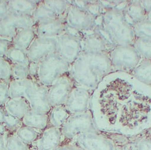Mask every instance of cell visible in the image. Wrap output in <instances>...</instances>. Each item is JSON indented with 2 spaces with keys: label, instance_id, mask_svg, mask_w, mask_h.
I'll use <instances>...</instances> for the list:
<instances>
[{
  "label": "cell",
  "instance_id": "603a6c76",
  "mask_svg": "<svg viewBox=\"0 0 151 150\" xmlns=\"http://www.w3.org/2000/svg\"><path fill=\"white\" fill-rule=\"evenodd\" d=\"M124 11L125 15L132 20V23L147 19V13L143 9L139 1H127Z\"/></svg>",
  "mask_w": 151,
  "mask_h": 150
},
{
  "label": "cell",
  "instance_id": "52a82bcc",
  "mask_svg": "<svg viewBox=\"0 0 151 150\" xmlns=\"http://www.w3.org/2000/svg\"><path fill=\"white\" fill-rule=\"evenodd\" d=\"M36 25L32 15L9 12L0 20V38L12 41L19 30L35 27Z\"/></svg>",
  "mask_w": 151,
  "mask_h": 150
},
{
  "label": "cell",
  "instance_id": "7bdbcfd3",
  "mask_svg": "<svg viewBox=\"0 0 151 150\" xmlns=\"http://www.w3.org/2000/svg\"><path fill=\"white\" fill-rule=\"evenodd\" d=\"M5 135L0 134V150H5Z\"/></svg>",
  "mask_w": 151,
  "mask_h": 150
},
{
  "label": "cell",
  "instance_id": "8fae6325",
  "mask_svg": "<svg viewBox=\"0 0 151 150\" xmlns=\"http://www.w3.org/2000/svg\"><path fill=\"white\" fill-rule=\"evenodd\" d=\"M91 91L76 84L64 105L71 115L88 111Z\"/></svg>",
  "mask_w": 151,
  "mask_h": 150
},
{
  "label": "cell",
  "instance_id": "3957f363",
  "mask_svg": "<svg viewBox=\"0 0 151 150\" xmlns=\"http://www.w3.org/2000/svg\"><path fill=\"white\" fill-rule=\"evenodd\" d=\"M70 66L57 53L50 54L38 63V82L49 88L63 74L69 72Z\"/></svg>",
  "mask_w": 151,
  "mask_h": 150
},
{
  "label": "cell",
  "instance_id": "4fadbf2b",
  "mask_svg": "<svg viewBox=\"0 0 151 150\" xmlns=\"http://www.w3.org/2000/svg\"><path fill=\"white\" fill-rule=\"evenodd\" d=\"M56 46V38L37 36L26 51L29 60L39 63L47 56L55 52Z\"/></svg>",
  "mask_w": 151,
  "mask_h": 150
},
{
  "label": "cell",
  "instance_id": "4316f807",
  "mask_svg": "<svg viewBox=\"0 0 151 150\" xmlns=\"http://www.w3.org/2000/svg\"><path fill=\"white\" fill-rule=\"evenodd\" d=\"M0 123L5 127L7 132L15 133L16 130L22 125V120L9 114L4 107L0 110Z\"/></svg>",
  "mask_w": 151,
  "mask_h": 150
},
{
  "label": "cell",
  "instance_id": "d590c367",
  "mask_svg": "<svg viewBox=\"0 0 151 150\" xmlns=\"http://www.w3.org/2000/svg\"><path fill=\"white\" fill-rule=\"evenodd\" d=\"M10 80L0 81V107H4L10 98L9 83Z\"/></svg>",
  "mask_w": 151,
  "mask_h": 150
},
{
  "label": "cell",
  "instance_id": "d4e9b609",
  "mask_svg": "<svg viewBox=\"0 0 151 150\" xmlns=\"http://www.w3.org/2000/svg\"><path fill=\"white\" fill-rule=\"evenodd\" d=\"M40 130L23 125L18 129L15 133L16 136L28 146L35 143L41 135Z\"/></svg>",
  "mask_w": 151,
  "mask_h": 150
},
{
  "label": "cell",
  "instance_id": "277c9868",
  "mask_svg": "<svg viewBox=\"0 0 151 150\" xmlns=\"http://www.w3.org/2000/svg\"><path fill=\"white\" fill-rule=\"evenodd\" d=\"M84 35L68 26L65 33L56 38L55 53L71 65L82 52V38Z\"/></svg>",
  "mask_w": 151,
  "mask_h": 150
},
{
  "label": "cell",
  "instance_id": "74e56055",
  "mask_svg": "<svg viewBox=\"0 0 151 150\" xmlns=\"http://www.w3.org/2000/svg\"><path fill=\"white\" fill-rule=\"evenodd\" d=\"M29 75L31 79L38 82V63L30 62L28 65Z\"/></svg>",
  "mask_w": 151,
  "mask_h": 150
},
{
  "label": "cell",
  "instance_id": "4dcf8cb0",
  "mask_svg": "<svg viewBox=\"0 0 151 150\" xmlns=\"http://www.w3.org/2000/svg\"><path fill=\"white\" fill-rule=\"evenodd\" d=\"M140 57L144 59H151V40L136 38L132 44Z\"/></svg>",
  "mask_w": 151,
  "mask_h": 150
},
{
  "label": "cell",
  "instance_id": "7a4b0ae2",
  "mask_svg": "<svg viewBox=\"0 0 151 150\" xmlns=\"http://www.w3.org/2000/svg\"><path fill=\"white\" fill-rule=\"evenodd\" d=\"M124 9L116 8L105 11L98 25L114 46L132 45L136 38Z\"/></svg>",
  "mask_w": 151,
  "mask_h": 150
},
{
  "label": "cell",
  "instance_id": "bcb514c9",
  "mask_svg": "<svg viewBox=\"0 0 151 150\" xmlns=\"http://www.w3.org/2000/svg\"><path fill=\"white\" fill-rule=\"evenodd\" d=\"M2 107H0V110H1V108H2Z\"/></svg>",
  "mask_w": 151,
  "mask_h": 150
},
{
  "label": "cell",
  "instance_id": "9c48e42d",
  "mask_svg": "<svg viewBox=\"0 0 151 150\" xmlns=\"http://www.w3.org/2000/svg\"><path fill=\"white\" fill-rule=\"evenodd\" d=\"M76 85L70 71L63 74L48 88V102L51 107L64 105Z\"/></svg>",
  "mask_w": 151,
  "mask_h": 150
},
{
  "label": "cell",
  "instance_id": "e0dca14e",
  "mask_svg": "<svg viewBox=\"0 0 151 150\" xmlns=\"http://www.w3.org/2000/svg\"><path fill=\"white\" fill-rule=\"evenodd\" d=\"M21 120L24 125L43 131L48 128L49 115L47 113L31 110Z\"/></svg>",
  "mask_w": 151,
  "mask_h": 150
},
{
  "label": "cell",
  "instance_id": "484cf974",
  "mask_svg": "<svg viewBox=\"0 0 151 150\" xmlns=\"http://www.w3.org/2000/svg\"><path fill=\"white\" fill-rule=\"evenodd\" d=\"M5 58L11 64L28 66L30 60L26 51L12 46L6 55Z\"/></svg>",
  "mask_w": 151,
  "mask_h": 150
},
{
  "label": "cell",
  "instance_id": "f546056e",
  "mask_svg": "<svg viewBox=\"0 0 151 150\" xmlns=\"http://www.w3.org/2000/svg\"><path fill=\"white\" fill-rule=\"evenodd\" d=\"M132 25L136 38L151 40V21L146 19Z\"/></svg>",
  "mask_w": 151,
  "mask_h": 150
},
{
  "label": "cell",
  "instance_id": "7c38bea8",
  "mask_svg": "<svg viewBox=\"0 0 151 150\" xmlns=\"http://www.w3.org/2000/svg\"><path fill=\"white\" fill-rule=\"evenodd\" d=\"M48 87L35 81L28 91L25 98L29 102L31 110L49 113L52 109L48 99Z\"/></svg>",
  "mask_w": 151,
  "mask_h": 150
},
{
  "label": "cell",
  "instance_id": "b9f144b4",
  "mask_svg": "<svg viewBox=\"0 0 151 150\" xmlns=\"http://www.w3.org/2000/svg\"><path fill=\"white\" fill-rule=\"evenodd\" d=\"M139 1L143 9H144L147 14L148 12H149L151 10V1Z\"/></svg>",
  "mask_w": 151,
  "mask_h": 150
},
{
  "label": "cell",
  "instance_id": "83f0119b",
  "mask_svg": "<svg viewBox=\"0 0 151 150\" xmlns=\"http://www.w3.org/2000/svg\"><path fill=\"white\" fill-rule=\"evenodd\" d=\"M36 24L41 21L49 19L58 18L57 15L47 6L45 5L43 1H40L32 15Z\"/></svg>",
  "mask_w": 151,
  "mask_h": 150
},
{
  "label": "cell",
  "instance_id": "9a60e30c",
  "mask_svg": "<svg viewBox=\"0 0 151 150\" xmlns=\"http://www.w3.org/2000/svg\"><path fill=\"white\" fill-rule=\"evenodd\" d=\"M62 136L60 128H47L35 142L36 143L35 150H55L59 146Z\"/></svg>",
  "mask_w": 151,
  "mask_h": 150
},
{
  "label": "cell",
  "instance_id": "2e32d148",
  "mask_svg": "<svg viewBox=\"0 0 151 150\" xmlns=\"http://www.w3.org/2000/svg\"><path fill=\"white\" fill-rule=\"evenodd\" d=\"M76 143L83 150H109L108 144L97 133H86L76 136Z\"/></svg>",
  "mask_w": 151,
  "mask_h": 150
},
{
  "label": "cell",
  "instance_id": "d6986e66",
  "mask_svg": "<svg viewBox=\"0 0 151 150\" xmlns=\"http://www.w3.org/2000/svg\"><path fill=\"white\" fill-rule=\"evenodd\" d=\"M35 27L19 30L12 40L14 47L27 51L37 37Z\"/></svg>",
  "mask_w": 151,
  "mask_h": 150
},
{
  "label": "cell",
  "instance_id": "cb8c5ba5",
  "mask_svg": "<svg viewBox=\"0 0 151 150\" xmlns=\"http://www.w3.org/2000/svg\"><path fill=\"white\" fill-rule=\"evenodd\" d=\"M139 81L151 85V59H144L132 72Z\"/></svg>",
  "mask_w": 151,
  "mask_h": 150
},
{
  "label": "cell",
  "instance_id": "1f68e13d",
  "mask_svg": "<svg viewBox=\"0 0 151 150\" xmlns=\"http://www.w3.org/2000/svg\"><path fill=\"white\" fill-rule=\"evenodd\" d=\"M5 150H30L29 146L20 140L15 133H6Z\"/></svg>",
  "mask_w": 151,
  "mask_h": 150
},
{
  "label": "cell",
  "instance_id": "e575fe53",
  "mask_svg": "<svg viewBox=\"0 0 151 150\" xmlns=\"http://www.w3.org/2000/svg\"><path fill=\"white\" fill-rule=\"evenodd\" d=\"M12 64L4 58H0V81L11 80Z\"/></svg>",
  "mask_w": 151,
  "mask_h": 150
},
{
  "label": "cell",
  "instance_id": "7402d4cb",
  "mask_svg": "<svg viewBox=\"0 0 151 150\" xmlns=\"http://www.w3.org/2000/svg\"><path fill=\"white\" fill-rule=\"evenodd\" d=\"M50 127L61 128L71 114L64 105L52 107L48 113Z\"/></svg>",
  "mask_w": 151,
  "mask_h": 150
},
{
  "label": "cell",
  "instance_id": "ee69618b",
  "mask_svg": "<svg viewBox=\"0 0 151 150\" xmlns=\"http://www.w3.org/2000/svg\"><path fill=\"white\" fill-rule=\"evenodd\" d=\"M7 133V130L6 129L5 126L2 123H0V134L4 135Z\"/></svg>",
  "mask_w": 151,
  "mask_h": 150
},
{
  "label": "cell",
  "instance_id": "ac0fdd59",
  "mask_svg": "<svg viewBox=\"0 0 151 150\" xmlns=\"http://www.w3.org/2000/svg\"><path fill=\"white\" fill-rule=\"evenodd\" d=\"M4 108L9 114L21 120L31 110L29 102L25 97L10 98Z\"/></svg>",
  "mask_w": 151,
  "mask_h": 150
},
{
  "label": "cell",
  "instance_id": "ba28073f",
  "mask_svg": "<svg viewBox=\"0 0 151 150\" xmlns=\"http://www.w3.org/2000/svg\"><path fill=\"white\" fill-rule=\"evenodd\" d=\"M97 20L85 9L78 7L70 2L65 16V21L69 28L82 33L92 31L98 25Z\"/></svg>",
  "mask_w": 151,
  "mask_h": 150
},
{
  "label": "cell",
  "instance_id": "5b68a950",
  "mask_svg": "<svg viewBox=\"0 0 151 150\" xmlns=\"http://www.w3.org/2000/svg\"><path fill=\"white\" fill-rule=\"evenodd\" d=\"M60 128L62 136L67 139L75 138L83 133L98 131L92 114L89 111L70 116Z\"/></svg>",
  "mask_w": 151,
  "mask_h": 150
},
{
  "label": "cell",
  "instance_id": "8992f818",
  "mask_svg": "<svg viewBox=\"0 0 151 150\" xmlns=\"http://www.w3.org/2000/svg\"><path fill=\"white\" fill-rule=\"evenodd\" d=\"M113 69L133 71L140 63L141 57L132 45L113 47L108 52Z\"/></svg>",
  "mask_w": 151,
  "mask_h": 150
},
{
  "label": "cell",
  "instance_id": "30bf717a",
  "mask_svg": "<svg viewBox=\"0 0 151 150\" xmlns=\"http://www.w3.org/2000/svg\"><path fill=\"white\" fill-rule=\"evenodd\" d=\"M82 52L108 53L113 47L105 33L99 25L82 38Z\"/></svg>",
  "mask_w": 151,
  "mask_h": 150
},
{
  "label": "cell",
  "instance_id": "6da1fadb",
  "mask_svg": "<svg viewBox=\"0 0 151 150\" xmlns=\"http://www.w3.org/2000/svg\"><path fill=\"white\" fill-rule=\"evenodd\" d=\"M112 70L108 53L82 52L69 71L76 85L92 91Z\"/></svg>",
  "mask_w": 151,
  "mask_h": 150
},
{
  "label": "cell",
  "instance_id": "5bb4252c",
  "mask_svg": "<svg viewBox=\"0 0 151 150\" xmlns=\"http://www.w3.org/2000/svg\"><path fill=\"white\" fill-rule=\"evenodd\" d=\"M37 36L56 38L67 31L65 18L49 19L38 23L35 26Z\"/></svg>",
  "mask_w": 151,
  "mask_h": 150
},
{
  "label": "cell",
  "instance_id": "f35d334b",
  "mask_svg": "<svg viewBox=\"0 0 151 150\" xmlns=\"http://www.w3.org/2000/svg\"><path fill=\"white\" fill-rule=\"evenodd\" d=\"M8 1H0V20L9 12Z\"/></svg>",
  "mask_w": 151,
  "mask_h": 150
},
{
  "label": "cell",
  "instance_id": "ab89813d",
  "mask_svg": "<svg viewBox=\"0 0 151 150\" xmlns=\"http://www.w3.org/2000/svg\"><path fill=\"white\" fill-rule=\"evenodd\" d=\"M138 150H151V140H143L138 146Z\"/></svg>",
  "mask_w": 151,
  "mask_h": 150
},
{
  "label": "cell",
  "instance_id": "f1b7e54d",
  "mask_svg": "<svg viewBox=\"0 0 151 150\" xmlns=\"http://www.w3.org/2000/svg\"><path fill=\"white\" fill-rule=\"evenodd\" d=\"M43 3L60 18H65L70 5L69 1H43Z\"/></svg>",
  "mask_w": 151,
  "mask_h": 150
},
{
  "label": "cell",
  "instance_id": "44dd1931",
  "mask_svg": "<svg viewBox=\"0 0 151 150\" xmlns=\"http://www.w3.org/2000/svg\"><path fill=\"white\" fill-rule=\"evenodd\" d=\"M40 1H8L9 12L32 15Z\"/></svg>",
  "mask_w": 151,
  "mask_h": 150
},
{
  "label": "cell",
  "instance_id": "836d02e7",
  "mask_svg": "<svg viewBox=\"0 0 151 150\" xmlns=\"http://www.w3.org/2000/svg\"><path fill=\"white\" fill-rule=\"evenodd\" d=\"M85 10L96 19L101 17L105 11L99 1H87Z\"/></svg>",
  "mask_w": 151,
  "mask_h": 150
},
{
  "label": "cell",
  "instance_id": "ffe728a7",
  "mask_svg": "<svg viewBox=\"0 0 151 150\" xmlns=\"http://www.w3.org/2000/svg\"><path fill=\"white\" fill-rule=\"evenodd\" d=\"M35 81L30 78L23 80H11L9 83V96L10 98L25 97L29 88Z\"/></svg>",
  "mask_w": 151,
  "mask_h": 150
},
{
  "label": "cell",
  "instance_id": "60d3db41",
  "mask_svg": "<svg viewBox=\"0 0 151 150\" xmlns=\"http://www.w3.org/2000/svg\"><path fill=\"white\" fill-rule=\"evenodd\" d=\"M55 150H83L79 147L75 145H64L58 146Z\"/></svg>",
  "mask_w": 151,
  "mask_h": 150
},
{
  "label": "cell",
  "instance_id": "f6af8a7d",
  "mask_svg": "<svg viewBox=\"0 0 151 150\" xmlns=\"http://www.w3.org/2000/svg\"><path fill=\"white\" fill-rule=\"evenodd\" d=\"M147 19L151 21V10L147 14Z\"/></svg>",
  "mask_w": 151,
  "mask_h": 150
},
{
  "label": "cell",
  "instance_id": "8d00e7d4",
  "mask_svg": "<svg viewBox=\"0 0 151 150\" xmlns=\"http://www.w3.org/2000/svg\"><path fill=\"white\" fill-rule=\"evenodd\" d=\"M13 46L12 40L0 38V58H5L8 51Z\"/></svg>",
  "mask_w": 151,
  "mask_h": 150
},
{
  "label": "cell",
  "instance_id": "d6a6232c",
  "mask_svg": "<svg viewBox=\"0 0 151 150\" xmlns=\"http://www.w3.org/2000/svg\"><path fill=\"white\" fill-rule=\"evenodd\" d=\"M29 78L30 77L29 75L28 66L12 64L11 80H23Z\"/></svg>",
  "mask_w": 151,
  "mask_h": 150
}]
</instances>
